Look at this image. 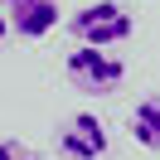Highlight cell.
Returning a JSON list of instances; mask_svg holds the SVG:
<instances>
[{
	"label": "cell",
	"mask_w": 160,
	"mask_h": 160,
	"mask_svg": "<svg viewBox=\"0 0 160 160\" xmlns=\"http://www.w3.org/2000/svg\"><path fill=\"white\" fill-rule=\"evenodd\" d=\"M68 29H73V39L88 44V49H112V44L131 39L136 20L121 10L117 0H92V5H82V10L68 15Z\"/></svg>",
	"instance_id": "6da1fadb"
},
{
	"label": "cell",
	"mask_w": 160,
	"mask_h": 160,
	"mask_svg": "<svg viewBox=\"0 0 160 160\" xmlns=\"http://www.w3.org/2000/svg\"><path fill=\"white\" fill-rule=\"evenodd\" d=\"M63 73H68V82L78 92H88V97H112V92L126 82V63H121L117 53H107V49H88V44H78V49L68 53Z\"/></svg>",
	"instance_id": "7a4b0ae2"
},
{
	"label": "cell",
	"mask_w": 160,
	"mask_h": 160,
	"mask_svg": "<svg viewBox=\"0 0 160 160\" xmlns=\"http://www.w3.org/2000/svg\"><path fill=\"white\" fill-rule=\"evenodd\" d=\"M107 126L97 121V112H73L58 126V155L68 160H102L107 155Z\"/></svg>",
	"instance_id": "3957f363"
},
{
	"label": "cell",
	"mask_w": 160,
	"mask_h": 160,
	"mask_svg": "<svg viewBox=\"0 0 160 160\" xmlns=\"http://www.w3.org/2000/svg\"><path fill=\"white\" fill-rule=\"evenodd\" d=\"M0 5H5V20L20 39H44L58 24V0H0Z\"/></svg>",
	"instance_id": "277c9868"
},
{
	"label": "cell",
	"mask_w": 160,
	"mask_h": 160,
	"mask_svg": "<svg viewBox=\"0 0 160 160\" xmlns=\"http://www.w3.org/2000/svg\"><path fill=\"white\" fill-rule=\"evenodd\" d=\"M126 126H131V141H136V146L160 150V92H146V97L131 107Z\"/></svg>",
	"instance_id": "5b68a950"
},
{
	"label": "cell",
	"mask_w": 160,
	"mask_h": 160,
	"mask_svg": "<svg viewBox=\"0 0 160 160\" xmlns=\"http://www.w3.org/2000/svg\"><path fill=\"white\" fill-rule=\"evenodd\" d=\"M0 160H39L24 141H15V136H0Z\"/></svg>",
	"instance_id": "8992f818"
},
{
	"label": "cell",
	"mask_w": 160,
	"mask_h": 160,
	"mask_svg": "<svg viewBox=\"0 0 160 160\" xmlns=\"http://www.w3.org/2000/svg\"><path fill=\"white\" fill-rule=\"evenodd\" d=\"M5 34H10V20H5V15H0V44H5Z\"/></svg>",
	"instance_id": "52a82bcc"
}]
</instances>
